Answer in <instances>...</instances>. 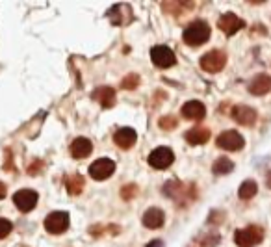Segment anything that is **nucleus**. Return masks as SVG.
<instances>
[{
  "mask_svg": "<svg viewBox=\"0 0 271 247\" xmlns=\"http://www.w3.org/2000/svg\"><path fill=\"white\" fill-rule=\"evenodd\" d=\"M210 24L206 21H194L192 24H188V28L182 34L184 43L190 46H201L210 39Z\"/></svg>",
  "mask_w": 271,
  "mask_h": 247,
  "instance_id": "nucleus-1",
  "label": "nucleus"
},
{
  "mask_svg": "<svg viewBox=\"0 0 271 247\" xmlns=\"http://www.w3.org/2000/svg\"><path fill=\"white\" fill-rule=\"evenodd\" d=\"M163 193H165L167 197H171L178 206H184V205H188L190 201L195 199L194 188H188L186 184H182V182H178V180L165 182V184H163Z\"/></svg>",
  "mask_w": 271,
  "mask_h": 247,
  "instance_id": "nucleus-2",
  "label": "nucleus"
},
{
  "mask_svg": "<svg viewBox=\"0 0 271 247\" xmlns=\"http://www.w3.org/2000/svg\"><path fill=\"white\" fill-rule=\"evenodd\" d=\"M264 240V229L256 225H249L245 229H238L234 234V242L238 247H255Z\"/></svg>",
  "mask_w": 271,
  "mask_h": 247,
  "instance_id": "nucleus-3",
  "label": "nucleus"
},
{
  "mask_svg": "<svg viewBox=\"0 0 271 247\" xmlns=\"http://www.w3.org/2000/svg\"><path fill=\"white\" fill-rule=\"evenodd\" d=\"M151 60L155 63L156 67L160 69H167V67H173L177 63V56L171 50L169 46L165 45H156L151 48Z\"/></svg>",
  "mask_w": 271,
  "mask_h": 247,
  "instance_id": "nucleus-4",
  "label": "nucleus"
},
{
  "mask_svg": "<svg viewBox=\"0 0 271 247\" xmlns=\"http://www.w3.org/2000/svg\"><path fill=\"white\" fill-rule=\"evenodd\" d=\"M216 143L217 147L223 149V151H240V149H243V145H245V139H243V136H241L240 132L225 130L217 136Z\"/></svg>",
  "mask_w": 271,
  "mask_h": 247,
  "instance_id": "nucleus-5",
  "label": "nucleus"
},
{
  "mask_svg": "<svg viewBox=\"0 0 271 247\" xmlns=\"http://www.w3.org/2000/svg\"><path fill=\"white\" fill-rule=\"evenodd\" d=\"M175 162V153L167 147H158L149 155V165L155 169H167Z\"/></svg>",
  "mask_w": 271,
  "mask_h": 247,
  "instance_id": "nucleus-6",
  "label": "nucleus"
},
{
  "mask_svg": "<svg viewBox=\"0 0 271 247\" xmlns=\"http://www.w3.org/2000/svg\"><path fill=\"white\" fill-rule=\"evenodd\" d=\"M227 65V54L223 50H210L201 58V67L206 73H219Z\"/></svg>",
  "mask_w": 271,
  "mask_h": 247,
  "instance_id": "nucleus-7",
  "label": "nucleus"
},
{
  "mask_svg": "<svg viewBox=\"0 0 271 247\" xmlns=\"http://www.w3.org/2000/svg\"><path fill=\"white\" fill-rule=\"evenodd\" d=\"M116 173V162L110 158H99L89 165V175L95 180H106Z\"/></svg>",
  "mask_w": 271,
  "mask_h": 247,
  "instance_id": "nucleus-8",
  "label": "nucleus"
},
{
  "mask_svg": "<svg viewBox=\"0 0 271 247\" xmlns=\"http://www.w3.org/2000/svg\"><path fill=\"white\" fill-rule=\"evenodd\" d=\"M45 229L50 234H62L69 229V214L67 212H52L45 217Z\"/></svg>",
  "mask_w": 271,
  "mask_h": 247,
  "instance_id": "nucleus-9",
  "label": "nucleus"
},
{
  "mask_svg": "<svg viewBox=\"0 0 271 247\" xmlns=\"http://www.w3.org/2000/svg\"><path fill=\"white\" fill-rule=\"evenodd\" d=\"M217 26H219V30L227 34V36H234L236 32H240L245 23H243V19H240L238 15H234V13H223V15L219 17V21H217Z\"/></svg>",
  "mask_w": 271,
  "mask_h": 247,
  "instance_id": "nucleus-10",
  "label": "nucleus"
},
{
  "mask_svg": "<svg viewBox=\"0 0 271 247\" xmlns=\"http://www.w3.org/2000/svg\"><path fill=\"white\" fill-rule=\"evenodd\" d=\"M38 199L39 195L34 192V190H19V192L13 195V203H15V206L21 210V212H30V210L36 208Z\"/></svg>",
  "mask_w": 271,
  "mask_h": 247,
  "instance_id": "nucleus-11",
  "label": "nucleus"
},
{
  "mask_svg": "<svg viewBox=\"0 0 271 247\" xmlns=\"http://www.w3.org/2000/svg\"><path fill=\"white\" fill-rule=\"evenodd\" d=\"M232 119L236 121L238 124H243V126H253L256 123V110H253L251 106H245V104H236L231 112Z\"/></svg>",
  "mask_w": 271,
  "mask_h": 247,
  "instance_id": "nucleus-12",
  "label": "nucleus"
},
{
  "mask_svg": "<svg viewBox=\"0 0 271 247\" xmlns=\"http://www.w3.org/2000/svg\"><path fill=\"white\" fill-rule=\"evenodd\" d=\"M108 19L116 26H124L132 21V11L130 6H124V4H116L114 8L108 11Z\"/></svg>",
  "mask_w": 271,
  "mask_h": 247,
  "instance_id": "nucleus-13",
  "label": "nucleus"
},
{
  "mask_svg": "<svg viewBox=\"0 0 271 247\" xmlns=\"http://www.w3.org/2000/svg\"><path fill=\"white\" fill-rule=\"evenodd\" d=\"M180 114H182L184 119H190V121H201V119H204V116H206V108H204L202 102L190 101L180 108Z\"/></svg>",
  "mask_w": 271,
  "mask_h": 247,
  "instance_id": "nucleus-14",
  "label": "nucleus"
},
{
  "mask_svg": "<svg viewBox=\"0 0 271 247\" xmlns=\"http://www.w3.org/2000/svg\"><path fill=\"white\" fill-rule=\"evenodd\" d=\"M91 99L97 101L102 108H112L116 106V91L110 87V85H101L91 93Z\"/></svg>",
  "mask_w": 271,
  "mask_h": 247,
  "instance_id": "nucleus-15",
  "label": "nucleus"
},
{
  "mask_svg": "<svg viewBox=\"0 0 271 247\" xmlns=\"http://www.w3.org/2000/svg\"><path fill=\"white\" fill-rule=\"evenodd\" d=\"M136 139H138V134H136V130L130 128V126L119 128V130L114 134V141H116V145L121 147V149H132L134 143H136Z\"/></svg>",
  "mask_w": 271,
  "mask_h": 247,
  "instance_id": "nucleus-16",
  "label": "nucleus"
},
{
  "mask_svg": "<svg viewBox=\"0 0 271 247\" xmlns=\"http://www.w3.org/2000/svg\"><path fill=\"white\" fill-rule=\"evenodd\" d=\"M91 151H93V143L87 138H77L71 143V155H73V158H77V160L87 158V156L91 155Z\"/></svg>",
  "mask_w": 271,
  "mask_h": 247,
  "instance_id": "nucleus-17",
  "label": "nucleus"
},
{
  "mask_svg": "<svg viewBox=\"0 0 271 247\" xmlns=\"http://www.w3.org/2000/svg\"><path fill=\"white\" fill-rule=\"evenodd\" d=\"M249 91L253 95H266L271 91V77L270 75H256L251 82H249Z\"/></svg>",
  "mask_w": 271,
  "mask_h": 247,
  "instance_id": "nucleus-18",
  "label": "nucleus"
},
{
  "mask_svg": "<svg viewBox=\"0 0 271 247\" xmlns=\"http://www.w3.org/2000/svg\"><path fill=\"white\" fill-rule=\"evenodd\" d=\"M141 221H143V225L147 227V229H160L163 223H165V214H163L160 208H149L145 214H143V217H141Z\"/></svg>",
  "mask_w": 271,
  "mask_h": 247,
  "instance_id": "nucleus-19",
  "label": "nucleus"
},
{
  "mask_svg": "<svg viewBox=\"0 0 271 247\" xmlns=\"http://www.w3.org/2000/svg\"><path fill=\"white\" fill-rule=\"evenodd\" d=\"M210 139V130L204 126H195L186 132V141L190 145H204Z\"/></svg>",
  "mask_w": 271,
  "mask_h": 247,
  "instance_id": "nucleus-20",
  "label": "nucleus"
},
{
  "mask_svg": "<svg viewBox=\"0 0 271 247\" xmlns=\"http://www.w3.org/2000/svg\"><path fill=\"white\" fill-rule=\"evenodd\" d=\"M63 182H65V188L71 195H78L84 190V177L82 175H69V177L63 178Z\"/></svg>",
  "mask_w": 271,
  "mask_h": 247,
  "instance_id": "nucleus-21",
  "label": "nucleus"
},
{
  "mask_svg": "<svg viewBox=\"0 0 271 247\" xmlns=\"http://www.w3.org/2000/svg\"><path fill=\"white\" fill-rule=\"evenodd\" d=\"M258 192V186H256L255 180H245V182H241L240 190H238V195H240V199L243 201H247V199H253Z\"/></svg>",
  "mask_w": 271,
  "mask_h": 247,
  "instance_id": "nucleus-22",
  "label": "nucleus"
},
{
  "mask_svg": "<svg viewBox=\"0 0 271 247\" xmlns=\"http://www.w3.org/2000/svg\"><path fill=\"white\" fill-rule=\"evenodd\" d=\"M234 169V164L232 160H229V158H217L214 165H212V171L216 173V175H229L231 171Z\"/></svg>",
  "mask_w": 271,
  "mask_h": 247,
  "instance_id": "nucleus-23",
  "label": "nucleus"
},
{
  "mask_svg": "<svg viewBox=\"0 0 271 247\" xmlns=\"http://www.w3.org/2000/svg\"><path fill=\"white\" fill-rule=\"evenodd\" d=\"M141 82V78L138 77V75H128V77H124L123 80H121V87L123 89H136L138 87V84Z\"/></svg>",
  "mask_w": 271,
  "mask_h": 247,
  "instance_id": "nucleus-24",
  "label": "nucleus"
},
{
  "mask_svg": "<svg viewBox=\"0 0 271 247\" xmlns=\"http://www.w3.org/2000/svg\"><path fill=\"white\" fill-rule=\"evenodd\" d=\"M160 128H163V130H173V128H177V119L171 116H165L160 119Z\"/></svg>",
  "mask_w": 271,
  "mask_h": 247,
  "instance_id": "nucleus-25",
  "label": "nucleus"
},
{
  "mask_svg": "<svg viewBox=\"0 0 271 247\" xmlns=\"http://www.w3.org/2000/svg\"><path fill=\"white\" fill-rule=\"evenodd\" d=\"M136 193H138V186L128 184V186H123V190H121V197H123L124 201H130Z\"/></svg>",
  "mask_w": 271,
  "mask_h": 247,
  "instance_id": "nucleus-26",
  "label": "nucleus"
},
{
  "mask_svg": "<svg viewBox=\"0 0 271 247\" xmlns=\"http://www.w3.org/2000/svg\"><path fill=\"white\" fill-rule=\"evenodd\" d=\"M11 229H13L11 221H9V219H2V217H0V240L6 238L9 232H11Z\"/></svg>",
  "mask_w": 271,
  "mask_h": 247,
  "instance_id": "nucleus-27",
  "label": "nucleus"
},
{
  "mask_svg": "<svg viewBox=\"0 0 271 247\" xmlns=\"http://www.w3.org/2000/svg\"><path fill=\"white\" fill-rule=\"evenodd\" d=\"M39 167H43V164H41V162H38V164H34V165H32L30 169H28V173H30V175H38V171H39Z\"/></svg>",
  "mask_w": 271,
  "mask_h": 247,
  "instance_id": "nucleus-28",
  "label": "nucleus"
},
{
  "mask_svg": "<svg viewBox=\"0 0 271 247\" xmlns=\"http://www.w3.org/2000/svg\"><path fill=\"white\" fill-rule=\"evenodd\" d=\"M147 247H163V242L162 240H153L147 244Z\"/></svg>",
  "mask_w": 271,
  "mask_h": 247,
  "instance_id": "nucleus-29",
  "label": "nucleus"
},
{
  "mask_svg": "<svg viewBox=\"0 0 271 247\" xmlns=\"http://www.w3.org/2000/svg\"><path fill=\"white\" fill-rule=\"evenodd\" d=\"M6 192H8V190H6V184H4V182H0V199H4V197H6Z\"/></svg>",
  "mask_w": 271,
  "mask_h": 247,
  "instance_id": "nucleus-30",
  "label": "nucleus"
},
{
  "mask_svg": "<svg viewBox=\"0 0 271 247\" xmlns=\"http://www.w3.org/2000/svg\"><path fill=\"white\" fill-rule=\"evenodd\" d=\"M266 184H268V188L271 190V171L268 173V177H266Z\"/></svg>",
  "mask_w": 271,
  "mask_h": 247,
  "instance_id": "nucleus-31",
  "label": "nucleus"
}]
</instances>
